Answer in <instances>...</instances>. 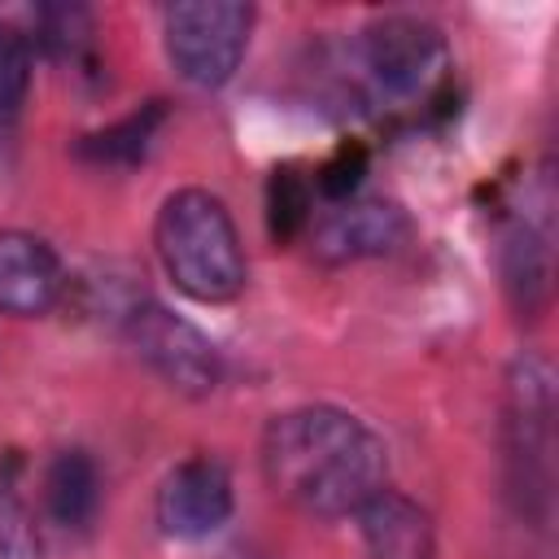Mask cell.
Returning <instances> with one entry per match:
<instances>
[{"mask_svg":"<svg viewBox=\"0 0 559 559\" xmlns=\"http://www.w3.org/2000/svg\"><path fill=\"white\" fill-rule=\"evenodd\" d=\"M258 463L271 493L310 520H345L389 485V450L380 432L328 402L271 415Z\"/></svg>","mask_w":559,"mask_h":559,"instance_id":"cell-1","label":"cell"},{"mask_svg":"<svg viewBox=\"0 0 559 559\" xmlns=\"http://www.w3.org/2000/svg\"><path fill=\"white\" fill-rule=\"evenodd\" d=\"M153 249L166 280L201 306H223L245 293L249 258L227 201L210 188H175L157 205Z\"/></svg>","mask_w":559,"mask_h":559,"instance_id":"cell-2","label":"cell"},{"mask_svg":"<svg viewBox=\"0 0 559 559\" xmlns=\"http://www.w3.org/2000/svg\"><path fill=\"white\" fill-rule=\"evenodd\" d=\"M502 472L515 511L533 528H546L555 502V376L542 354H520L507 367Z\"/></svg>","mask_w":559,"mask_h":559,"instance_id":"cell-3","label":"cell"},{"mask_svg":"<svg viewBox=\"0 0 559 559\" xmlns=\"http://www.w3.org/2000/svg\"><path fill=\"white\" fill-rule=\"evenodd\" d=\"M358 70L376 105L424 109L441 100L454 61L441 26L415 13H389L358 35Z\"/></svg>","mask_w":559,"mask_h":559,"instance_id":"cell-4","label":"cell"},{"mask_svg":"<svg viewBox=\"0 0 559 559\" xmlns=\"http://www.w3.org/2000/svg\"><path fill=\"white\" fill-rule=\"evenodd\" d=\"M253 9L240 0H183L162 13V44L175 74L192 87H223L249 48Z\"/></svg>","mask_w":559,"mask_h":559,"instance_id":"cell-5","label":"cell"},{"mask_svg":"<svg viewBox=\"0 0 559 559\" xmlns=\"http://www.w3.org/2000/svg\"><path fill=\"white\" fill-rule=\"evenodd\" d=\"M122 336L131 345V354L175 393L183 397H205L218 389L223 380V354L218 345L188 323L183 314L157 306V301H140L122 314Z\"/></svg>","mask_w":559,"mask_h":559,"instance_id":"cell-6","label":"cell"},{"mask_svg":"<svg viewBox=\"0 0 559 559\" xmlns=\"http://www.w3.org/2000/svg\"><path fill=\"white\" fill-rule=\"evenodd\" d=\"M411 240V214L384 197H349L332 201L314 214L306 245L319 266H349L367 258H389Z\"/></svg>","mask_w":559,"mask_h":559,"instance_id":"cell-7","label":"cell"},{"mask_svg":"<svg viewBox=\"0 0 559 559\" xmlns=\"http://www.w3.org/2000/svg\"><path fill=\"white\" fill-rule=\"evenodd\" d=\"M231 507H236V485H231L227 463L214 459V454L179 459L162 476L157 498H153L157 528L166 537H175V542H205V537H214L231 520Z\"/></svg>","mask_w":559,"mask_h":559,"instance_id":"cell-8","label":"cell"},{"mask_svg":"<svg viewBox=\"0 0 559 559\" xmlns=\"http://www.w3.org/2000/svg\"><path fill=\"white\" fill-rule=\"evenodd\" d=\"M66 293V266L57 249L35 231H0V314L39 319Z\"/></svg>","mask_w":559,"mask_h":559,"instance_id":"cell-9","label":"cell"},{"mask_svg":"<svg viewBox=\"0 0 559 559\" xmlns=\"http://www.w3.org/2000/svg\"><path fill=\"white\" fill-rule=\"evenodd\" d=\"M498 275L511 310L520 319H537L550 306V223L533 210H520L502 223L498 236Z\"/></svg>","mask_w":559,"mask_h":559,"instance_id":"cell-10","label":"cell"},{"mask_svg":"<svg viewBox=\"0 0 559 559\" xmlns=\"http://www.w3.org/2000/svg\"><path fill=\"white\" fill-rule=\"evenodd\" d=\"M358 537L367 559H437L432 515L402 489H376L358 511Z\"/></svg>","mask_w":559,"mask_h":559,"instance_id":"cell-11","label":"cell"},{"mask_svg":"<svg viewBox=\"0 0 559 559\" xmlns=\"http://www.w3.org/2000/svg\"><path fill=\"white\" fill-rule=\"evenodd\" d=\"M100 467L87 450H57L44 467V511L66 533H87L100 515Z\"/></svg>","mask_w":559,"mask_h":559,"instance_id":"cell-12","label":"cell"},{"mask_svg":"<svg viewBox=\"0 0 559 559\" xmlns=\"http://www.w3.org/2000/svg\"><path fill=\"white\" fill-rule=\"evenodd\" d=\"M162 122H166V105L162 100H148V105L131 109L127 118H118V122L83 135L79 140V157L92 162V166H135V162L148 157Z\"/></svg>","mask_w":559,"mask_h":559,"instance_id":"cell-13","label":"cell"},{"mask_svg":"<svg viewBox=\"0 0 559 559\" xmlns=\"http://www.w3.org/2000/svg\"><path fill=\"white\" fill-rule=\"evenodd\" d=\"M314 175H306L301 166H275L266 179V223L275 240H297L310 231L314 223Z\"/></svg>","mask_w":559,"mask_h":559,"instance_id":"cell-14","label":"cell"},{"mask_svg":"<svg viewBox=\"0 0 559 559\" xmlns=\"http://www.w3.org/2000/svg\"><path fill=\"white\" fill-rule=\"evenodd\" d=\"M35 74V44L17 26H0V135H9L26 109Z\"/></svg>","mask_w":559,"mask_h":559,"instance_id":"cell-15","label":"cell"},{"mask_svg":"<svg viewBox=\"0 0 559 559\" xmlns=\"http://www.w3.org/2000/svg\"><path fill=\"white\" fill-rule=\"evenodd\" d=\"M35 44L57 61H79L92 48V13L87 9H44Z\"/></svg>","mask_w":559,"mask_h":559,"instance_id":"cell-16","label":"cell"},{"mask_svg":"<svg viewBox=\"0 0 559 559\" xmlns=\"http://www.w3.org/2000/svg\"><path fill=\"white\" fill-rule=\"evenodd\" d=\"M0 559H39L35 520L9 485H0Z\"/></svg>","mask_w":559,"mask_h":559,"instance_id":"cell-17","label":"cell"},{"mask_svg":"<svg viewBox=\"0 0 559 559\" xmlns=\"http://www.w3.org/2000/svg\"><path fill=\"white\" fill-rule=\"evenodd\" d=\"M362 175H367V153H362L358 144H345L336 157H328V162L314 170V192H319L328 205H332V201H349V197L358 192Z\"/></svg>","mask_w":559,"mask_h":559,"instance_id":"cell-18","label":"cell"}]
</instances>
